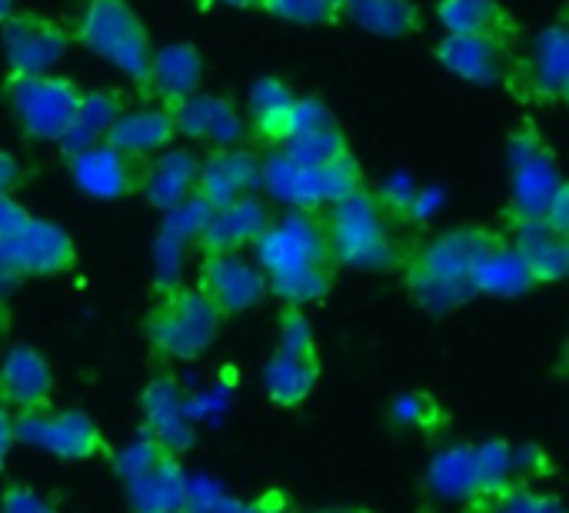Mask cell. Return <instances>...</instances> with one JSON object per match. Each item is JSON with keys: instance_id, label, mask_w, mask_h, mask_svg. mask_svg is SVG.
Wrapping results in <instances>:
<instances>
[{"instance_id": "1", "label": "cell", "mask_w": 569, "mask_h": 513, "mask_svg": "<svg viewBox=\"0 0 569 513\" xmlns=\"http://www.w3.org/2000/svg\"><path fill=\"white\" fill-rule=\"evenodd\" d=\"M253 257L267 277V290L293 307L323 304L340 274L323 210H290L280 220L273 217L257 237Z\"/></svg>"}, {"instance_id": "2", "label": "cell", "mask_w": 569, "mask_h": 513, "mask_svg": "<svg viewBox=\"0 0 569 513\" xmlns=\"http://www.w3.org/2000/svg\"><path fill=\"white\" fill-rule=\"evenodd\" d=\"M493 237H497L493 227L463 224V227H450V230L430 237L423 247L410 250L400 264L403 287H407L410 300L433 317H447V314L460 310L463 304L477 300L473 267Z\"/></svg>"}, {"instance_id": "3", "label": "cell", "mask_w": 569, "mask_h": 513, "mask_svg": "<svg viewBox=\"0 0 569 513\" xmlns=\"http://www.w3.org/2000/svg\"><path fill=\"white\" fill-rule=\"evenodd\" d=\"M323 217H327L333 257L340 267L370 270V274L400 270L407 250L400 247L397 220L387 214L377 190L360 187L357 194L327 207Z\"/></svg>"}, {"instance_id": "4", "label": "cell", "mask_w": 569, "mask_h": 513, "mask_svg": "<svg viewBox=\"0 0 569 513\" xmlns=\"http://www.w3.org/2000/svg\"><path fill=\"white\" fill-rule=\"evenodd\" d=\"M223 317L207 304V297L190 284H173L157 294L143 314V341L163 361H200L220 337Z\"/></svg>"}, {"instance_id": "5", "label": "cell", "mask_w": 569, "mask_h": 513, "mask_svg": "<svg viewBox=\"0 0 569 513\" xmlns=\"http://www.w3.org/2000/svg\"><path fill=\"white\" fill-rule=\"evenodd\" d=\"M70 37L110 67H117L147 97L153 43L150 30L127 0H80Z\"/></svg>"}, {"instance_id": "6", "label": "cell", "mask_w": 569, "mask_h": 513, "mask_svg": "<svg viewBox=\"0 0 569 513\" xmlns=\"http://www.w3.org/2000/svg\"><path fill=\"white\" fill-rule=\"evenodd\" d=\"M277 337L280 347L263 364V394L280 411H300L320 384V344L303 307H280Z\"/></svg>"}, {"instance_id": "7", "label": "cell", "mask_w": 569, "mask_h": 513, "mask_svg": "<svg viewBox=\"0 0 569 513\" xmlns=\"http://www.w3.org/2000/svg\"><path fill=\"white\" fill-rule=\"evenodd\" d=\"M0 93L23 137L60 144L80 110L87 87L63 73H7Z\"/></svg>"}, {"instance_id": "8", "label": "cell", "mask_w": 569, "mask_h": 513, "mask_svg": "<svg viewBox=\"0 0 569 513\" xmlns=\"http://www.w3.org/2000/svg\"><path fill=\"white\" fill-rule=\"evenodd\" d=\"M507 167H510V200L500 210V230L520 220L543 217L550 197L563 184L560 160L547 137L540 134L533 117H523L507 140Z\"/></svg>"}, {"instance_id": "9", "label": "cell", "mask_w": 569, "mask_h": 513, "mask_svg": "<svg viewBox=\"0 0 569 513\" xmlns=\"http://www.w3.org/2000/svg\"><path fill=\"white\" fill-rule=\"evenodd\" d=\"M260 187L290 210H327L337 200L367 187V180L353 150L327 167H300L280 150H270L260 160Z\"/></svg>"}, {"instance_id": "10", "label": "cell", "mask_w": 569, "mask_h": 513, "mask_svg": "<svg viewBox=\"0 0 569 513\" xmlns=\"http://www.w3.org/2000/svg\"><path fill=\"white\" fill-rule=\"evenodd\" d=\"M73 237L53 220L30 217L17 234L0 240V290L30 277H60L73 270Z\"/></svg>"}, {"instance_id": "11", "label": "cell", "mask_w": 569, "mask_h": 513, "mask_svg": "<svg viewBox=\"0 0 569 513\" xmlns=\"http://www.w3.org/2000/svg\"><path fill=\"white\" fill-rule=\"evenodd\" d=\"M13 437L17 444H30L50 457L60 461H93V457H110V444L103 431L90 421V414L73 411V407H37L13 414Z\"/></svg>"}, {"instance_id": "12", "label": "cell", "mask_w": 569, "mask_h": 513, "mask_svg": "<svg viewBox=\"0 0 569 513\" xmlns=\"http://www.w3.org/2000/svg\"><path fill=\"white\" fill-rule=\"evenodd\" d=\"M523 103H563L569 97V27L560 13L530 47L520 53L513 80L507 87Z\"/></svg>"}, {"instance_id": "13", "label": "cell", "mask_w": 569, "mask_h": 513, "mask_svg": "<svg viewBox=\"0 0 569 513\" xmlns=\"http://www.w3.org/2000/svg\"><path fill=\"white\" fill-rule=\"evenodd\" d=\"M70 40V30L50 13L13 10L0 23V53L7 73H53V67L67 57Z\"/></svg>"}, {"instance_id": "14", "label": "cell", "mask_w": 569, "mask_h": 513, "mask_svg": "<svg viewBox=\"0 0 569 513\" xmlns=\"http://www.w3.org/2000/svg\"><path fill=\"white\" fill-rule=\"evenodd\" d=\"M433 57L443 70H450L467 83L507 90L520 60V43L487 33H447L433 47Z\"/></svg>"}, {"instance_id": "15", "label": "cell", "mask_w": 569, "mask_h": 513, "mask_svg": "<svg viewBox=\"0 0 569 513\" xmlns=\"http://www.w3.org/2000/svg\"><path fill=\"white\" fill-rule=\"evenodd\" d=\"M193 287L207 297V304L227 320L240 317L267 300V277L243 254H207L197 264Z\"/></svg>"}, {"instance_id": "16", "label": "cell", "mask_w": 569, "mask_h": 513, "mask_svg": "<svg viewBox=\"0 0 569 513\" xmlns=\"http://www.w3.org/2000/svg\"><path fill=\"white\" fill-rule=\"evenodd\" d=\"M73 184L97 197V200H123V197H140V184H143V170L147 160L120 154L107 144H93L83 147L70 157H63Z\"/></svg>"}, {"instance_id": "17", "label": "cell", "mask_w": 569, "mask_h": 513, "mask_svg": "<svg viewBox=\"0 0 569 513\" xmlns=\"http://www.w3.org/2000/svg\"><path fill=\"white\" fill-rule=\"evenodd\" d=\"M273 210L257 197V194H243L217 210H207V217L200 220L193 244L197 250L207 254H243V247H253L257 237L270 227Z\"/></svg>"}, {"instance_id": "18", "label": "cell", "mask_w": 569, "mask_h": 513, "mask_svg": "<svg viewBox=\"0 0 569 513\" xmlns=\"http://www.w3.org/2000/svg\"><path fill=\"white\" fill-rule=\"evenodd\" d=\"M170 114H173L177 137H187L190 144H200L207 150L240 147L247 140V120L240 117L237 103L223 93L200 90Z\"/></svg>"}, {"instance_id": "19", "label": "cell", "mask_w": 569, "mask_h": 513, "mask_svg": "<svg viewBox=\"0 0 569 513\" xmlns=\"http://www.w3.org/2000/svg\"><path fill=\"white\" fill-rule=\"evenodd\" d=\"M260 187V160L247 147H223L210 150L200 160L193 200L203 210H217L243 194H253Z\"/></svg>"}, {"instance_id": "20", "label": "cell", "mask_w": 569, "mask_h": 513, "mask_svg": "<svg viewBox=\"0 0 569 513\" xmlns=\"http://www.w3.org/2000/svg\"><path fill=\"white\" fill-rule=\"evenodd\" d=\"M130 513H180L190 494L180 454L163 447L143 471L123 477Z\"/></svg>"}, {"instance_id": "21", "label": "cell", "mask_w": 569, "mask_h": 513, "mask_svg": "<svg viewBox=\"0 0 569 513\" xmlns=\"http://www.w3.org/2000/svg\"><path fill=\"white\" fill-rule=\"evenodd\" d=\"M53 397V371L30 344H13L0 361V404L10 414L47 407Z\"/></svg>"}, {"instance_id": "22", "label": "cell", "mask_w": 569, "mask_h": 513, "mask_svg": "<svg viewBox=\"0 0 569 513\" xmlns=\"http://www.w3.org/2000/svg\"><path fill=\"white\" fill-rule=\"evenodd\" d=\"M200 83H203V53L193 43L180 40L153 50L147 97H153L157 107L177 110L183 100L200 93Z\"/></svg>"}, {"instance_id": "23", "label": "cell", "mask_w": 569, "mask_h": 513, "mask_svg": "<svg viewBox=\"0 0 569 513\" xmlns=\"http://www.w3.org/2000/svg\"><path fill=\"white\" fill-rule=\"evenodd\" d=\"M293 134H297V93L277 77H260L250 87L247 137L267 150H280Z\"/></svg>"}, {"instance_id": "24", "label": "cell", "mask_w": 569, "mask_h": 513, "mask_svg": "<svg viewBox=\"0 0 569 513\" xmlns=\"http://www.w3.org/2000/svg\"><path fill=\"white\" fill-rule=\"evenodd\" d=\"M197 170H200V157L193 150H187V147H167V150L147 157L140 197L150 207L173 214V210H180L193 197Z\"/></svg>"}, {"instance_id": "25", "label": "cell", "mask_w": 569, "mask_h": 513, "mask_svg": "<svg viewBox=\"0 0 569 513\" xmlns=\"http://www.w3.org/2000/svg\"><path fill=\"white\" fill-rule=\"evenodd\" d=\"M503 234L513 240V247L520 250L533 287H550V284H563L569 274V237L550 230L540 217L537 220H520L503 227Z\"/></svg>"}, {"instance_id": "26", "label": "cell", "mask_w": 569, "mask_h": 513, "mask_svg": "<svg viewBox=\"0 0 569 513\" xmlns=\"http://www.w3.org/2000/svg\"><path fill=\"white\" fill-rule=\"evenodd\" d=\"M177 140V127H173V114L163 107H137V110H123L103 134L100 144L130 154V157H153L167 147H173Z\"/></svg>"}, {"instance_id": "27", "label": "cell", "mask_w": 569, "mask_h": 513, "mask_svg": "<svg viewBox=\"0 0 569 513\" xmlns=\"http://www.w3.org/2000/svg\"><path fill=\"white\" fill-rule=\"evenodd\" d=\"M473 287H477V297H523L533 290L530 270L503 230H497V237L480 254L473 267Z\"/></svg>"}, {"instance_id": "28", "label": "cell", "mask_w": 569, "mask_h": 513, "mask_svg": "<svg viewBox=\"0 0 569 513\" xmlns=\"http://www.w3.org/2000/svg\"><path fill=\"white\" fill-rule=\"evenodd\" d=\"M423 484L433 497L453 501V504H467L470 497L483 494L487 484H483L473 444H450L437 451L427 464Z\"/></svg>"}, {"instance_id": "29", "label": "cell", "mask_w": 569, "mask_h": 513, "mask_svg": "<svg viewBox=\"0 0 569 513\" xmlns=\"http://www.w3.org/2000/svg\"><path fill=\"white\" fill-rule=\"evenodd\" d=\"M437 20L447 33H487L520 43V20L503 0H440Z\"/></svg>"}, {"instance_id": "30", "label": "cell", "mask_w": 569, "mask_h": 513, "mask_svg": "<svg viewBox=\"0 0 569 513\" xmlns=\"http://www.w3.org/2000/svg\"><path fill=\"white\" fill-rule=\"evenodd\" d=\"M140 407H143V417H147V434L157 437L163 447H170L173 454H183L190 451L193 444V427L183 414V404H180V394L177 387L167 381V377H157L143 397H140Z\"/></svg>"}, {"instance_id": "31", "label": "cell", "mask_w": 569, "mask_h": 513, "mask_svg": "<svg viewBox=\"0 0 569 513\" xmlns=\"http://www.w3.org/2000/svg\"><path fill=\"white\" fill-rule=\"evenodd\" d=\"M127 110V93L117 87H97L87 90L80 100V110L70 124V130L60 137V157H70L83 147H93L103 140L107 127Z\"/></svg>"}, {"instance_id": "32", "label": "cell", "mask_w": 569, "mask_h": 513, "mask_svg": "<svg viewBox=\"0 0 569 513\" xmlns=\"http://www.w3.org/2000/svg\"><path fill=\"white\" fill-rule=\"evenodd\" d=\"M347 17L363 30L390 40H403L423 30V10L413 0H347Z\"/></svg>"}, {"instance_id": "33", "label": "cell", "mask_w": 569, "mask_h": 513, "mask_svg": "<svg viewBox=\"0 0 569 513\" xmlns=\"http://www.w3.org/2000/svg\"><path fill=\"white\" fill-rule=\"evenodd\" d=\"M460 513H567V504L553 491H537L530 484H510L490 494H477Z\"/></svg>"}, {"instance_id": "34", "label": "cell", "mask_w": 569, "mask_h": 513, "mask_svg": "<svg viewBox=\"0 0 569 513\" xmlns=\"http://www.w3.org/2000/svg\"><path fill=\"white\" fill-rule=\"evenodd\" d=\"M280 154L287 160L300 164V167H327V164H333V160L350 154V140H347V134L340 130L337 120H327L320 127H310V130L290 137L280 147Z\"/></svg>"}, {"instance_id": "35", "label": "cell", "mask_w": 569, "mask_h": 513, "mask_svg": "<svg viewBox=\"0 0 569 513\" xmlns=\"http://www.w3.org/2000/svg\"><path fill=\"white\" fill-rule=\"evenodd\" d=\"M257 10L303 27H327L347 17V0H260Z\"/></svg>"}, {"instance_id": "36", "label": "cell", "mask_w": 569, "mask_h": 513, "mask_svg": "<svg viewBox=\"0 0 569 513\" xmlns=\"http://www.w3.org/2000/svg\"><path fill=\"white\" fill-rule=\"evenodd\" d=\"M393 421L403 424V427H413V431H423V434H437L450 424L443 404L427 394V391H413V394H403L397 404H393Z\"/></svg>"}, {"instance_id": "37", "label": "cell", "mask_w": 569, "mask_h": 513, "mask_svg": "<svg viewBox=\"0 0 569 513\" xmlns=\"http://www.w3.org/2000/svg\"><path fill=\"white\" fill-rule=\"evenodd\" d=\"M0 513H53V507L27 484H7L0 494Z\"/></svg>"}, {"instance_id": "38", "label": "cell", "mask_w": 569, "mask_h": 513, "mask_svg": "<svg viewBox=\"0 0 569 513\" xmlns=\"http://www.w3.org/2000/svg\"><path fill=\"white\" fill-rule=\"evenodd\" d=\"M237 504H240V501H233V497H227V494H220V491H210V487L193 491V487H190L187 504H183V511L180 513H233L237 511Z\"/></svg>"}, {"instance_id": "39", "label": "cell", "mask_w": 569, "mask_h": 513, "mask_svg": "<svg viewBox=\"0 0 569 513\" xmlns=\"http://www.w3.org/2000/svg\"><path fill=\"white\" fill-rule=\"evenodd\" d=\"M233 513H297V507H293V501H290V494L283 487H270L260 497H253L250 504H237Z\"/></svg>"}, {"instance_id": "40", "label": "cell", "mask_w": 569, "mask_h": 513, "mask_svg": "<svg viewBox=\"0 0 569 513\" xmlns=\"http://www.w3.org/2000/svg\"><path fill=\"white\" fill-rule=\"evenodd\" d=\"M550 230H557V234H567L569 237V184L563 180L560 187H557V194L550 197V204H547V210H543V217H540Z\"/></svg>"}, {"instance_id": "41", "label": "cell", "mask_w": 569, "mask_h": 513, "mask_svg": "<svg viewBox=\"0 0 569 513\" xmlns=\"http://www.w3.org/2000/svg\"><path fill=\"white\" fill-rule=\"evenodd\" d=\"M27 220H30V210L23 204H17L13 197H0V240L17 234Z\"/></svg>"}, {"instance_id": "42", "label": "cell", "mask_w": 569, "mask_h": 513, "mask_svg": "<svg viewBox=\"0 0 569 513\" xmlns=\"http://www.w3.org/2000/svg\"><path fill=\"white\" fill-rule=\"evenodd\" d=\"M23 184V167L13 154L0 150V197H13V190Z\"/></svg>"}, {"instance_id": "43", "label": "cell", "mask_w": 569, "mask_h": 513, "mask_svg": "<svg viewBox=\"0 0 569 513\" xmlns=\"http://www.w3.org/2000/svg\"><path fill=\"white\" fill-rule=\"evenodd\" d=\"M13 444H17V437H13V414L0 404V471L7 467Z\"/></svg>"}, {"instance_id": "44", "label": "cell", "mask_w": 569, "mask_h": 513, "mask_svg": "<svg viewBox=\"0 0 569 513\" xmlns=\"http://www.w3.org/2000/svg\"><path fill=\"white\" fill-rule=\"evenodd\" d=\"M217 3H227V7H237V10H250V7H257L260 0H213V7Z\"/></svg>"}, {"instance_id": "45", "label": "cell", "mask_w": 569, "mask_h": 513, "mask_svg": "<svg viewBox=\"0 0 569 513\" xmlns=\"http://www.w3.org/2000/svg\"><path fill=\"white\" fill-rule=\"evenodd\" d=\"M313 513H373L370 507H323V511H313Z\"/></svg>"}, {"instance_id": "46", "label": "cell", "mask_w": 569, "mask_h": 513, "mask_svg": "<svg viewBox=\"0 0 569 513\" xmlns=\"http://www.w3.org/2000/svg\"><path fill=\"white\" fill-rule=\"evenodd\" d=\"M13 3H17V0H0V23L13 13Z\"/></svg>"}, {"instance_id": "47", "label": "cell", "mask_w": 569, "mask_h": 513, "mask_svg": "<svg viewBox=\"0 0 569 513\" xmlns=\"http://www.w3.org/2000/svg\"><path fill=\"white\" fill-rule=\"evenodd\" d=\"M197 7H200V10H210V7H213V0H197Z\"/></svg>"}]
</instances>
